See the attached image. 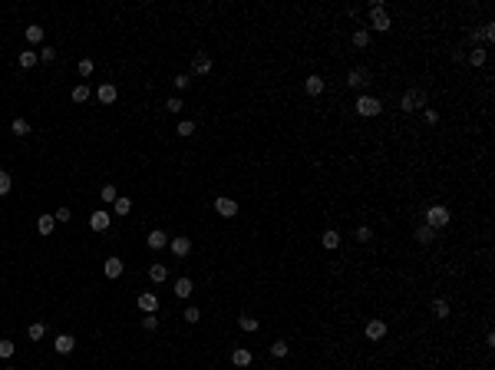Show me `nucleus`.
<instances>
[{"instance_id": "obj_1", "label": "nucleus", "mask_w": 495, "mask_h": 370, "mask_svg": "<svg viewBox=\"0 0 495 370\" xmlns=\"http://www.w3.org/2000/svg\"><path fill=\"white\" fill-rule=\"evenodd\" d=\"M390 27H393V24H390V14H386L383 0H373V4H370V30L386 33Z\"/></svg>"}, {"instance_id": "obj_2", "label": "nucleus", "mask_w": 495, "mask_h": 370, "mask_svg": "<svg viewBox=\"0 0 495 370\" xmlns=\"http://www.w3.org/2000/svg\"><path fill=\"white\" fill-rule=\"evenodd\" d=\"M400 109L403 112H416V109H426V89H406L400 99Z\"/></svg>"}, {"instance_id": "obj_3", "label": "nucleus", "mask_w": 495, "mask_h": 370, "mask_svg": "<svg viewBox=\"0 0 495 370\" xmlns=\"http://www.w3.org/2000/svg\"><path fill=\"white\" fill-rule=\"evenodd\" d=\"M426 225H429V228H446L449 225V208L446 205H429V208H426Z\"/></svg>"}, {"instance_id": "obj_4", "label": "nucleus", "mask_w": 495, "mask_h": 370, "mask_svg": "<svg viewBox=\"0 0 495 370\" xmlns=\"http://www.w3.org/2000/svg\"><path fill=\"white\" fill-rule=\"evenodd\" d=\"M380 109H383V102H380L377 96H360V99H357V112H360V116H380Z\"/></svg>"}, {"instance_id": "obj_5", "label": "nucleus", "mask_w": 495, "mask_h": 370, "mask_svg": "<svg viewBox=\"0 0 495 370\" xmlns=\"http://www.w3.org/2000/svg\"><path fill=\"white\" fill-rule=\"evenodd\" d=\"M370 83V66H354V70L347 73V86H354V89H363Z\"/></svg>"}, {"instance_id": "obj_6", "label": "nucleus", "mask_w": 495, "mask_h": 370, "mask_svg": "<svg viewBox=\"0 0 495 370\" xmlns=\"http://www.w3.org/2000/svg\"><path fill=\"white\" fill-rule=\"evenodd\" d=\"M363 334H367L370 340H383V337H386V321H380V317H370L367 327H363Z\"/></svg>"}, {"instance_id": "obj_7", "label": "nucleus", "mask_w": 495, "mask_h": 370, "mask_svg": "<svg viewBox=\"0 0 495 370\" xmlns=\"http://www.w3.org/2000/svg\"><path fill=\"white\" fill-rule=\"evenodd\" d=\"M215 212H218L221 218H235V215H238V202L221 195V198H215Z\"/></svg>"}, {"instance_id": "obj_8", "label": "nucleus", "mask_w": 495, "mask_h": 370, "mask_svg": "<svg viewBox=\"0 0 495 370\" xmlns=\"http://www.w3.org/2000/svg\"><path fill=\"white\" fill-rule=\"evenodd\" d=\"M112 225V212H93L89 215V228L93 231H109Z\"/></svg>"}, {"instance_id": "obj_9", "label": "nucleus", "mask_w": 495, "mask_h": 370, "mask_svg": "<svg viewBox=\"0 0 495 370\" xmlns=\"http://www.w3.org/2000/svg\"><path fill=\"white\" fill-rule=\"evenodd\" d=\"M139 311L142 314H158V294H152V291L139 294Z\"/></svg>"}, {"instance_id": "obj_10", "label": "nucleus", "mask_w": 495, "mask_h": 370, "mask_svg": "<svg viewBox=\"0 0 495 370\" xmlns=\"http://www.w3.org/2000/svg\"><path fill=\"white\" fill-rule=\"evenodd\" d=\"M145 244H149L152 252H162L165 244H169V235H165V231H162V228H152V231H149V235H145Z\"/></svg>"}, {"instance_id": "obj_11", "label": "nucleus", "mask_w": 495, "mask_h": 370, "mask_svg": "<svg viewBox=\"0 0 495 370\" xmlns=\"http://www.w3.org/2000/svg\"><path fill=\"white\" fill-rule=\"evenodd\" d=\"M169 248H172L175 258H185V255L192 252V238H185V235L182 238H169Z\"/></svg>"}, {"instance_id": "obj_12", "label": "nucleus", "mask_w": 495, "mask_h": 370, "mask_svg": "<svg viewBox=\"0 0 495 370\" xmlns=\"http://www.w3.org/2000/svg\"><path fill=\"white\" fill-rule=\"evenodd\" d=\"M73 347H76V337H73V334H60V337L53 340L56 354H73Z\"/></svg>"}, {"instance_id": "obj_13", "label": "nucleus", "mask_w": 495, "mask_h": 370, "mask_svg": "<svg viewBox=\"0 0 495 370\" xmlns=\"http://www.w3.org/2000/svg\"><path fill=\"white\" fill-rule=\"evenodd\" d=\"M231 363H235L238 370H248V367H251V350H244V347H235V350H231Z\"/></svg>"}, {"instance_id": "obj_14", "label": "nucleus", "mask_w": 495, "mask_h": 370, "mask_svg": "<svg viewBox=\"0 0 495 370\" xmlns=\"http://www.w3.org/2000/svg\"><path fill=\"white\" fill-rule=\"evenodd\" d=\"M116 96H119V89L112 86V83H102V86L96 89V99H99L102 106H109V102H116Z\"/></svg>"}, {"instance_id": "obj_15", "label": "nucleus", "mask_w": 495, "mask_h": 370, "mask_svg": "<svg viewBox=\"0 0 495 370\" xmlns=\"http://www.w3.org/2000/svg\"><path fill=\"white\" fill-rule=\"evenodd\" d=\"M192 70L195 73H212V53H195V60H192Z\"/></svg>"}, {"instance_id": "obj_16", "label": "nucleus", "mask_w": 495, "mask_h": 370, "mask_svg": "<svg viewBox=\"0 0 495 370\" xmlns=\"http://www.w3.org/2000/svg\"><path fill=\"white\" fill-rule=\"evenodd\" d=\"M304 89H307V96H320L323 89H327V83H323V79L314 73V76H307V79H304Z\"/></svg>"}, {"instance_id": "obj_17", "label": "nucleus", "mask_w": 495, "mask_h": 370, "mask_svg": "<svg viewBox=\"0 0 495 370\" xmlns=\"http://www.w3.org/2000/svg\"><path fill=\"white\" fill-rule=\"evenodd\" d=\"M192 291H195V284H192V278H179L175 281V298H192Z\"/></svg>"}, {"instance_id": "obj_18", "label": "nucleus", "mask_w": 495, "mask_h": 370, "mask_svg": "<svg viewBox=\"0 0 495 370\" xmlns=\"http://www.w3.org/2000/svg\"><path fill=\"white\" fill-rule=\"evenodd\" d=\"M53 228H56V218H53V215H40V218H37V231H40V235H53Z\"/></svg>"}, {"instance_id": "obj_19", "label": "nucleus", "mask_w": 495, "mask_h": 370, "mask_svg": "<svg viewBox=\"0 0 495 370\" xmlns=\"http://www.w3.org/2000/svg\"><path fill=\"white\" fill-rule=\"evenodd\" d=\"M102 268H106V278H119V275H122V258H116V255H112V258H106V265H102Z\"/></svg>"}, {"instance_id": "obj_20", "label": "nucleus", "mask_w": 495, "mask_h": 370, "mask_svg": "<svg viewBox=\"0 0 495 370\" xmlns=\"http://www.w3.org/2000/svg\"><path fill=\"white\" fill-rule=\"evenodd\" d=\"M416 241H419V244H432V241H436V228H429V225H419V228H416Z\"/></svg>"}, {"instance_id": "obj_21", "label": "nucleus", "mask_w": 495, "mask_h": 370, "mask_svg": "<svg viewBox=\"0 0 495 370\" xmlns=\"http://www.w3.org/2000/svg\"><path fill=\"white\" fill-rule=\"evenodd\" d=\"M17 63L24 66V70H33V66H37V63H40V56H37V53H33V50H24V53L17 56Z\"/></svg>"}, {"instance_id": "obj_22", "label": "nucleus", "mask_w": 495, "mask_h": 370, "mask_svg": "<svg viewBox=\"0 0 495 370\" xmlns=\"http://www.w3.org/2000/svg\"><path fill=\"white\" fill-rule=\"evenodd\" d=\"M320 244H323V248H330V252H334V248H337V244H340V231L327 228V231H323V235H320Z\"/></svg>"}, {"instance_id": "obj_23", "label": "nucleus", "mask_w": 495, "mask_h": 370, "mask_svg": "<svg viewBox=\"0 0 495 370\" xmlns=\"http://www.w3.org/2000/svg\"><path fill=\"white\" fill-rule=\"evenodd\" d=\"M165 278H169V268H165V265H149V281L162 284Z\"/></svg>"}, {"instance_id": "obj_24", "label": "nucleus", "mask_w": 495, "mask_h": 370, "mask_svg": "<svg viewBox=\"0 0 495 370\" xmlns=\"http://www.w3.org/2000/svg\"><path fill=\"white\" fill-rule=\"evenodd\" d=\"M43 334H47V324L43 321H33L30 327H27V337L30 340H43Z\"/></svg>"}, {"instance_id": "obj_25", "label": "nucleus", "mask_w": 495, "mask_h": 370, "mask_svg": "<svg viewBox=\"0 0 495 370\" xmlns=\"http://www.w3.org/2000/svg\"><path fill=\"white\" fill-rule=\"evenodd\" d=\"M175 133H179L182 139H189V136H195V119H182L179 126H175Z\"/></svg>"}, {"instance_id": "obj_26", "label": "nucleus", "mask_w": 495, "mask_h": 370, "mask_svg": "<svg viewBox=\"0 0 495 370\" xmlns=\"http://www.w3.org/2000/svg\"><path fill=\"white\" fill-rule=\"evenodd\" d=\"M238 327H241V331H248V334H251V331H258V317L241 314V317H238Z\"/></svg>"}, {"instance_id": "obj_27", "label": "nucleus", "mask_w": 495, "mask_h": 370, "mask_svg": "<svg viewBox=\"0 0 495 370\" xmlns=\"http://www.w3.org/2000/svg\"><path fill=\"white\" fill-rule=\"evenodd\" d=\"M172 86H175V93H185V89L192 86V76H185V73H179V76H172Z\"/></svg>"}, {"instance_id": "obj_28", "label": "nucleus", "mask_w": 495, "mask_h": 370, "mask_svg": "<svg viewBox=\"0 0 495 370\" xmlns=\"http://www.w3.org/2000/svg\"><path fill=\"white\" fill-rule=\"evenodd\" d=\"M129 208H132V202H129L126 195H119L116 202H112V212H116V215H129Z\"/></svg>"}, {"instance_id": "obj_29", "label": "nucleus", "mask_w": 495, "mask_h": 370, "mask_svg": "<svg viewBox=\"0 0 495 370\" xmlns=\"http://www.w3.org/2000/svg\"><path fill=\"white\" fill-rule=\"evenodd\" d=\"M432 314H436V317H449V301L446 298H436V301H432Z\"/></svg>"}, {"instance_id": "obj_30", "label": "nucleus", "mask_w": 495, "mask_h": 370, "mask_svg": "<svg viewBox=\"0 0 495 370\" xmlns=\"http://www.w3.org/2000/svg\"><path fill=\"white\" fill-rule=\"evenodd\" d=\"M10 189H14V179L7 169H0V195H10Z\"/></svg>"}, {"instance_id": "obj_31", "label": "nucleus", "mask_w": 495, "mask_h": 370, "mask_svg": "<svg viewBox=\"0 0 495 370\" xmlns=\"http://www.w3.org/2000/svg\"><path fill=\"white\" fill-rule=\"evenodd\" d=\"M271 354H274L277 360H281V357H287V354H291V347H287V340H274V344H271Z\"/></svg>"}, {"instance_id": "obj_32", "label": "nucleus", "mask_w": 495, "mask_h": 370, "mask_svg": "<svg viewBox=\"0 0 495 370\" xmlns=\"http://www.w3.org/2000/svg\"><path fill=\"white\" fill-rule=\"evenodd\" d=\"M354 47L357 50H367L370 47V30H357L354 33Z\"/></svg>"}, {"instance_id": "obj_33", "label": "nucleus", "mask_w": 495, "mask_h": 370, "mask_svg": "<svg viewBox=\"0 0 495 370\" xmlns=\"http://www.w3.org/2000/svg\"><path fill=\"white\" fill-rule=\"evenodd\" d=\"M485 60H488V53H485V50H482V47H475V50H472V53H469V63H472V66H482V63H485Z\"/></svg>"}, {"instance_id": "obj_34", "label": "nucleus", "mask_w": 495, "mask_h": 370, "mask_svg": "<svg viewBox=\"0 0 495 370\" xmlns=\"http://www.w3.org/2000/svg\"><path fill=\"white\" fill-rule=\"evenodd\" d=\"M99 198H102V202H106V205H109V202H116V198H119L116 185H102V189H99Z\"/></svg>"}, {"instance_id": "obj_35", "label": "nucleus", "mask_w": 495, "mask_h": 370, "mask_svg": "<svg viewBox=\"0 0 495 370\" xmlns=\"http://www.w3.org/2000/svg\"><path fill=\"white\" fill-rule=\"evenodd\" d=\"M73 102H86L89 99V86H83V83H79V86H73Z\"/></svg>"}, {"instance_id": "obj_36", "label": "nucleus", "mask_w": 495, "mask_h": 370, "mask_svg": "<svg viewBox=\"0 0 495 370\" xmlns=\"http://www.w3.org/2000/svg\"><path fill=\"white\" fill-rule=\"evenodd\" d=\"M27 43H43V27H27Z\"/></svg>"}, {"instance_id": "obj_37", "label": "nucleus", "mask_w": 495, "mask_h": 370, "mask_svg": "<svg viewBox=\"0 0 495 370\" xmlns=\"http://www.w3.org/2000/svg\"><path fill=\"white\" fill-rule=\"evenodd\" d=\"M37 56H40V63H53V60H56V50L53 47H40Z\"/></svg>"}, {"instance_id": "obj_38", "label": "nucleus", "mask_w": 495, "mask_h": 370, "mask_svg": "<svg viewBox=\"0 0 495 370\" xmlns=\"http://www.w3.org/2000/svg\"><path fill=\"white\" fill-rule=\"evenodd\" d=\"M10 129H14V136H27V133H30V122H27V119H14Z\"/></svg>"}, {"instance_id": "obj_39", "label": "nucleus", "mask_w": 495, "mask_h": 370, "mask_svg": "<svg viewBox=\"0 0 495 370\" xmlns=\"http://www.w3.org/2000/svg\"><path fill=\"white\" fill-rule=\"evenodd\" d=\"M142 331H158V314H145V317H142Z\"/></svg>"}, {"instance_id": "obj_40", "label": "nucleus", "mask_w": 495, "mask_h": 370, "mask_svg": "<svg viewBox=\"0 0 495 370\" xmlns=\"http://www.w3.org/2000/svg\"><path fill=\"white\" fill-rule=\"evenodd\" d=\"M93 60H89V56H83V60H79V66H76V70H79V76H89V73H93Z\"/></svg>"}, {"instance_id": "obj_41", "label": "nucleus", "mask_w": 495, "mask_h": 370, "mask_svg": "<svg viewBox=\"0 0 495 370\" xmlns=\"http://www.w3.org/2000/svg\"><path fill=\"white\" fill-rule=\"evenodd\" d=\"M182 106H185L182 96H169V102H165V109H169V112H182Z\"/></svg>"}, {"instance_id": "obj_42", "label": "nucleus", "mask_w": 495, "mask_h": 370, "mask_svg": "<svg viewBox=\"0 0 495 370\" xmlns=\"http://www.w3.org/2000/svg\"><path fill=\"white\" fill-rule=\"evenodd\" d=\"M14 357V340H0V360Z\"/></svg>"}, {"instance_id": "obj_43", "label": "nucleus", "mask_w": 495, "mask_h": 370, "mask_svg": "<svg viewBox=\"0 0 495 370\" xmlns=\"http://www.w3.org/2000/svg\"><path fill=\"white\" fill-rule=\"evenodd\" d=\"M479 37L485 40V43H492V40H495V24H485V27L479 30Z\"/></svg>"}, {"instance_id": "obj_44", "label": "nucleus", "mask_w": 495, "mask_h": 370, "mask_svg": "<svg viewBox=\"0 0 495 370\" xmlns=\"http://www.w3.org/2000/svg\"><path fill=\"white\" fill-rule=\"evenodd\" d=\"M185 321L198 324V321H202V311H198V307H185Z\"/></svg>"}, {"instance_id": "obj_45", "label": "nucleus", "mask_w": 495, "mask_h": 370, "mask_svg": "<svg viewBox=\"0 0 495 370\" xmlns=\"http://www.w3.org/2000/svg\"><path fill=\"white\" fill-rule=\"evenodd\" d=\"M370 238H373V231H370L367 225H360V228H357V241H363V244H367Z\"/></svg>"}, {"instance_id": "obj_46", "label": "nucleus", "mask_w": 495, "mask_h": 370, "mask_svg": "<svg viewBox=\"0 0 495 370\" xmlns=\"http://www.w3.org/2000/svg\"><path fill=\"white\" fill-rule=\"evenodd\" d=\"M423 116H426V122H429V126H436V122H439V112H436V109H429V106L423 109Z\"/></svg>"}, {"instance_id": "obj_47", "label": "nucleus", "mask_w": 495, "mask_h": 370, "mask_svg": "<svg viewBox=\"0 0 495 370\" xmlns=\"http://www.w3.org/2000/svg\"><path fill=\"white\" fill-rule=\"evenodd\" d=\"M53 218H56V221H70V218H73V212H70V208H56Z\"/></svg>"}, {"instance_id": "obj_48", "label": "nucleus", "mask_w": 495, "mask_h": 370, "mask_svg": "<svg viewBox=\"0 0 495 370\" xmlns=\"http://www.w3.org/2000/svg\"><path fill=\"white\" fill-rule=\"evenodd\" d=\"M7 370H17V367H7Z\"/></svg>"}, {"instance_id": "obj_49", "label": "nucleus", "mask_w": 495, "mask_h": 370, "mask_svg": "<svg viewBox=\"0 0 495 370\" xmlns=\"http://www.w3.org/2000/svg\"><path fill=\"white\" fill-rule=\"evenodd\" d=\"M271 370H274V367H271Z\"/></svg>"}]
</instances>
